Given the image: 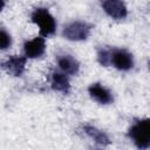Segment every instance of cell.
I'll use <instances>...</instances> for the list:
<instances>
[{"label": "cell", "instance_id": "cell-13", "mask_svg": "<svg viewBox=\"0 0 150 150\" xmlns=\"http://www.w3.org/2000/svg\"><path fill=\"white\" fill-rule=\"evenodd\" d=\"M11 45H12L11 34L5 28H1V32H0V48H1V50H6L7 48L11 47Z\"/></svg>", "mask_w": 150, "mask_h": 150}, {"label": "cell", "instance_id": "cell-7", "mask_svg": "<svg viewBox=\"0 0 150 150\" xmlns=\"http://www.w3.org/2000/svg\"><path fill=\"white\" fill-rule=\"evenodd\" d=\"M26 55H12L2 62V69L12 76H21L26 70Z\"/></svg>", "mask_w": 150, "mask_h": 150}, {"label": "cell", "instance_id": "cell-3", "mask_svg": "<svg viewBox=\"0 0 150 150\" xmlns=\"http://www.w3.org/2000/svg\"><path fill=\"white\" fill-rule=\"evenodd\" d=\"M91 32V26L86 21H71L64 25L62 29V35L69 41H84L89 38Z\"/></svg>", "mask_w": 150, "mask_h": 150}, {"label": "cell", "instance_id": "cell-11", "mask_svg": "<svg viewBox=\"0 0 150 150\" xmlns=\"http://www.w3.org/2000/svg\"><path fill=\"white\" fill-rule=\"evenodd\" d=\"M82 129H83V132H84L88 137H90L95 143H97V144H100V145H108V144L110 143V139H109L108 135H107L104 131L97 129L96 127L86 124V125H83Z\"/></svg>", "mask_w": 150, "mask_h": 150}, {"label": "cell", "instance_id": "cell-10", "mask_svg": "<svg viewBox=\"0 0 150 150\" xmlns=\"http://www.w3.org/2000/svg\"><path fill=\"white\" fill-rule=\"evenodd\" d=\"M56 62H57L59 69L66 73L67 75H76L80 71V63L71 55H68V54L59 55Z\"/></svg>", "mask_w": 150, "mask_h": 150}, {"label": "cell", "instance_id": "cell-5", "mask_svg": "<svg viewBox=\"0 0 150 150\" xmlns=\"http://www.w3.org/2000/svg\"><path fill=\"white\" fill-rule=\"evenodd\" d=\"M101 7L114 20H122L128 15V8L123 0H101Z\"/></svg>", "mask_w": 150, "mask_h": 150}, {"label": "cell", "instance_id": "cell-14", "mask_svg": "<svg viewBox=\"0 0 150 150\" xmlns=\"http://www.w3.org/2000/svg\"><path fill=\"white\" fill-rule=\"evenodd\" d=\"M149 69H150V62H149Z\"/></svg>", "mask_w": 150, "mask_h": 150}, {"label": "cell", "instance_id": "cell-8", "mask_svg": "<svg viewBox=\"0 0 150 150\" xmlns=\"http://www.w3.org/2000/svg\"><path fill=\"white\" fill-rule=\"evenodd\" d=\"M88 94L95 102L100 104H110L114 101L111 91L105 86L98 82L91 83L88 87Z\"/></svg>", "mask_w": 150, "mask_h": 150}, {"label": "cell", "instance_id": "cell-12", "mask_svg": "<svg viewBox=\"0 0 150 150\" xmlns=\"http://www.w3.org/2000/svg\"><path fill=\"white\" fill-rule=\"evenodd\" d=\"M97 61L103 67L110 66V49L109 48H101L97 52Z\"/></svg>", "mask_w": 150, "mask_h": 150}, {"label": "cell", "instance_id": "cell-2", "mask_svg": "<svg viewBox=\"0 0 150 150\" xmlns=\"http://www.w3.org/2000/svg\"><path fill=\"white\" fill-rule=\"evenodd\" d=\"M128 136L137 148H150V118L135 121L129 128Z\"/></svg>", "mask_w": 150, "mask_h": 150}, {"label": "cell", "instance_id": "cell-1", "mask_svg": "<svg viewBox=\"0 0 150 150\" xmlns=\"http://www.w3.org/2000/svg\"><path fill=\"white\" fill-rule=\"evenodd\" d=\"M30 21L39 28L40 35L47 38L56 32V20L46 7H38L30 14Z\"/></svg>", "mask_w": 150, "mask_h": 150}, {"label": "cell", "instance_id": "cell-4", "mask_svg": "<svg viewBox=\"0 0 150 150\" xmlns=\"http://www.w3.org/2000/svg\"><path fill=\"white\" fill-rule=\"evenodd\" d=\"M132 54L124 48H112L110 49V66L121 71H128L134 67Z\"/></svg>", "mask_w": 150, "mask_h": 150}, {"label": "cell", "instance_id": "cell-6", "mask_svg": "<svg viewBox=\"0 0 150 150\" xmlns=\"http://www.w3.org/2000/svg\"><path fill=\"white\" fill-rule=\"evenodd\" d=\"M46 52V39L42 35L26 40L23 43V53L27 59L41 57Z\"/></svg>", "mask_w": 150, "mask_h": 150}, {"label": "cell", "instance_id": "cell-9", "mask_svg": "<svg viewBox=\"0 0 150 150\" xmlns=\"http://www.w3.org/2000/svg\"><path fill=\"white\" fill-rule=\"evenodd\" d=\"M69 75L66 73L59 70H53L49 75V83L53 90L62 93V94H69L70 91V82H69Z\"/></svg>", "mask_w": 150, "mask_h": 150}]
</instances>
